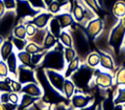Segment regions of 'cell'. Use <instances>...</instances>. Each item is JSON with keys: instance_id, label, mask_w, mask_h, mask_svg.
Instances as JSON below:
<instances>
[{"instance_id": "5bb4252c", "label": "cell", "mask_w": 125, "mask_h": 110, "mask_svg": "<svg viewBox=\"0 0 125 110\" xmlns=\"http://www.w3.org/2000/svg\"><path fill=\"white\" fill-rule=\"evenodd\" d=\"M20 94H26L31 96L42 98L43 96V90L38 82H29L22 85Z\"/></svg>"}, {"instance_id": "f546056e", "label": "cell", "mask_w": 125, "mask_h": 110, "mask_svg": "<svg viewBox=\"0 0 125 110\" xmlns=\"http://www.w3.org/2000/svg\"><path fill=\"white\" fill-rule=\"evenodd\" d=\"M63 8H64V7H63L62 5H61L60 3H58L57 1H55L54 0V1H52L51 4L47 7L46 10L54 16V15L59 14L60 12L63 11Z\"/></svg>"}, {"instance_id": "ffe728a7", "label": "cell", "mask_w": 125, "mask_h": 110, "mask_svg": "<svg viewBox=\"0 0 125 110\" xmlns=\"http://www.w3.org/2000/svg\"><path fill=\"white\" fill-rule=\"evenodd\" d=\"M112 99L115 106L125 105V86H117L113 92Z\"/></svg>"}, {"instance_id": "f907efd6", "label": "cell", "mask_w": 125, "mask_h": 110, "mask_svg": "<svg viewBox=\"0 0 125 110\" xmlns=\"http://www.w3.org/2000/svg\"><path fill=\"white\" fill-rule=\"evenodd\" d=\"M97 110H102L101 106H100V104H98V105H97Z\"/></svg>"}, {"instance_id": "816d5d0a", "label": "cell", "mask_w": 125, "mask_h": 110, "mask_svg": "<svg viewBox=\"0 0 125 110\" xmlns=\"http://www.w3.org/2000/svg\"><path fill=\"white\" fill-rule=\"evenodd\" d=\"M69 1L71 2V5H72V4H73V1H74V0H69Z\"/></svg>"}, {"instance_id": "7402d4cb", "label": "cell", "mask_w": 125, "mask_h": 110, "mask_svg": "<svg viewBox=\"0 0 125 110\" xmlns=\"http://www.w3.org/2000/svg\"><path fill=\"white\" fill-rule=\"evenodd\" d=\"M75 86H74V82H72V80L67 78L64 80V83H63V88H62V94L64 95V97L66 100H70L71 97L74 95V92H75Z\"/></svg>"}, {"instance_id": "30bf717a", "label": "cell", "mask_w": 125, "mask_h": 110, "mask_svg": "<svg viewBox=\"0 0 125 110\" xmlns=\"http://www.w3.org/2000/svg\"><path fill=\"white\" fill-rule=\"evenodd\" d=\"M35 69H32V68L27 67L25 65L20 64L18 67L16 79L21 84H26L29 82H37Z\"/></svg>"}, {"instance_id": "ba28073f", "label": "cell", "mask_w": 125, "mask_h": 110, "mask_svg": "<svg viewBox=\"0 0 125 110\" xmlns=\"http://www.w3.org/2000/svg\"><path fill=\"white\" fill-rule=\"evenodd\" d=\"M16 12L19 18L21 20L24 18H33L42 10L34 8L28 0H17Z\"/></svg>"}, {"instance_id": "ac0fdd59", "label": "cell", "mask_w": 125, "mask_h": 110, "mask_svg": "<svg viewBox=\"0 0 125 110\" xmlns=\"http://www.w3.org/2000/svg\"><path fill=\"white\" fill-rule=\"evenodd\" d=\"M80 64H81V60H80V58H79L78 56L74 57L72 61H70L69 63H67L66 67H65V69L63 71V76H64V78L65 79L70 78L71 75L78 69Z\"/></svg>"}, {"instance_id": "8fae6325", "label": "cell", "mask_w": 125, "mask_h": 110, "mask_svg": "<svg viewBox=\"0 0 125 110\" xmlns=\"http://www.w3.org/2000/svg\"><path fill=\"white\" fill-rule=\"evenodd\" d=\"M44 72L52 86L56 91L62 94V88H63V83L65 80L63 73L57 70H53V69H44Z\"/></svg>"}, {"instance_id": "d590c367", "label": "cell", "mask_w": 125, "mask_h": 110, "mask_svg": "<svg viewBox=\"0 0 125 110\" xmlns=\"http://www.w3.org/2000/svg\"><path fill=\"white\" fill-rule=\"evenodd\" d=\"M22 85H23V84H21V83L15 78H12L11 81H10V82H9V87H10V89H11V92L19 93V94H20V92H21Z\"/></svg>"}, {"instance_id": "83f0119b", "label": "cell", "mask_w": 125, "mask_h": 110, "mask_svg": "<svg viewBox=\"0 0 125 110\" xmlns=\"http://www.w3.org/2000/svg\"><path fill=\"white\" fill-rule=\"evenodd\" d=\"M12 36L20 39H27L25 25L23 23H19L18 25H15V27L12 30Z\"/></svg>"}, {"instance_id": "f1b7e54d", "label": "cell", "mask_w": 125, "mask_h": 110, "mask_svg": "<svg viewBox=\"0 0 125 110\" xmlns=\"http://www.w3.org/2000/svg\"><path fill=\"white\" fill-rule=\"evenodd\" d=\"M114 82L116 86H125V67L120 68L116 71Z\"/></svg>"}, {"instance_id": "9c48e42d", "label": "cell", "mask_w": 125, "mask_h": 110, "mask_svg": "<svg viewBox=\"0 0 125 110\" xmlns=\"http://www.w3.org/2000/svg\"><path fill=\"white\" fill-rule=\"evenodd\" d=\"M84 27L90 41H95V39L101 33L104 29V21L100 18L96 17L93 20L88 21Z\"/></svg>"}, {"instance_id": "4dcf8cb0", "label": "cell", "mask_w": 125, "mask_h": 110, "mask_svg": "<svg viewBox=\"0 0 125 110\" xmlns=\"http://www.w3.org/2000/svg\"><path fill=\"white\" fill-rule=\"evenodd\" d=\"M10 40H11L12 43L14 45V48L17 50V52L23 51L28 43L27 39H20V38H17L14 36H12V38Z\"/></svg>"}, {"instance_id": "484cf974", "label": "cell", "mask_w": 125, "mask_h": 110, "mask_svg": "<svg viewBox=\"0 0 125 110\" xmlns=\"http://www.w3.org/2000/svg\"><path fill=\"white\" fill-rule=\"evenodd\" d=\"M57 43H58L57 38H56L55 36L52 35L51 32L47 31L46 36H45L44 41H43V43H42V49L48 51V50H50L52 48H53V47L56 45Z\"/></svg>"}, {"instance_id": "9a60e30c", "label": "cell", "mask_w": 125, "mask_h": 110, "mask_svg": "<svg viewBox=\"0 0 125 110\" xmlns=\"http://www.w3.org/2000/svg\"><path fill=\"white\" fill-rule=\"evenodd\" d=\"M54 17L58 20L62 30L68 29L72 24H74L75 22L73 16H72V13L69 11H62L57 15H54Z\"/></svg>"}, {"instance_id": "d4e9b609", "label": "cell", "mask_w": 125, "mask_h": 110, "mask_svg": "<svg viewBox=\"0 0 125 110\" xmlns=\"http://www.w3.org/2000/svg\"><path fill=\"white\" fill-rule=\"evenodd\" d=\"M58 41L64 47H73V39L68 30H62L58 37Z\"/></svg>"}, {"instance_id": "f35d334b", "label": "cell", "mask_w": 125, "mask_h": 110, "mask_svg": "<svg viewBox=\"0 0 125 110\" xmlns=\"http://www.w3.org/2000/svg\"><path fill=\"white\" fill-rule=\"evenodd\" d=\"M28 1L36 9H39V10H45L46 9V7H45L42 0H28Z\"/></svg>"}, {"instance_id": "e0dca14e", "label": "cell", "mask_w": 125, "mask_h": 110, "mask_svg": "<svg viewBox=\"0 0 125 110\" xmlns=\"http://www.w3.org/2000/svg\"><path fill=\"white\" fill-rule=\"evenodd\" d=\"M14 52V45L12 43L11 40H5V42L0 47V57L2 60L6 61L9 55Z\"/></svg>"}, {"instance_id": "db71d44e", "label": "cell", "mask_w": 125, "mask_h": 110, "mask_svg": "<svg viewBox=\"0 0 125 110\" xmlns=\"http://www.w3.org/2000/svg\"><path fill=\"white\" fill-rule=\"evenodd\" d=\"M123 106H125V105H123Z\"/></svg>"}, {"instance_id": "d6986e66", "label": "cell", "mask_w": 125, "mask_h": 110, "mask_svg": "<svg viewBox=\"0 0 125 110\" xmlns=\"http://www.w3.org/2000/svg\"><path fill=\"white\" fill-rule=\"evenodd\" d=\"M47 30L49 32H51L53 36H55L57 39H58L59 35H60V33H61V31H62V27H61V25L59 23L58 20L55 18L54 16L52 18L50 21H49V23L47 25Z\"/></svg>"}, {"instance_id": "8d00e7d4", "label": "cell", "mask_w": 125, "mask_h": 110, "mask_svg": "<svg viewBox=\"0 0 125 110\" xmlns=\"http://www.w3.org/2000/svg\"><path fill=\"white\" fill-rule=\"evenodd\" d=\"M8 76H9V71H8L7 63L4 60L0 59V80H4Z\"/></svg>"}, {"instance_id": "44dd1931", "label": "cell", "mask_w": 125, "mask_h": 110, "mask_svg": "<svg viewBox=\"0 0 125 110\" xmlns=\"http://www.w3.org/2000/svg\"><path fill=\"white\" fill-rule=\"evenodd\" d=\"M112 16L116 19H121L125 16V0H118L111 8Z\"/></svg>"}, {"instance_id": "f6af8a7d", "label": "cell", "mask_w": 125, "mask_h": 110, "mask_svg": "<svg viewBox=\"0 0 125 110\" xmlns=\"http://www.w3.org/2000/svg\"><path fill=\"white\" fill-rule=\"evenodd\" d=\"M6 8H5V5L3 3V0H0V18L5 14L6 12Z\"/></svg>"}, {"instance_id": "8992f818", "label": "cell", "mask_w": 125, "mask_h": 110, "mask_svg": "<svg viewBox=\"0 0 125 110\" xmlns=\"http://www.w3.org/2000/svg\"><path fill=\"white\" fill-rule=\"evenodd\" d=\"M16 10H7L5 14L0 18V34L6 37L12 31L17 21Z\"/></svg>"}, {"instance_id": "4fadbf2b", "label": "cell", "mask_w": 125, "mask_h": 110, "mask_svg": "<svg viewBox=\"0 0 125 110\" xmlns=\"http://www.w3.org/2000/svg\"><path fill=\"white\" fill-rule=\"evenodd\" d=\"M98 53L99 55V58H100V62H99L100 68L104 70L113 72L116 69V64H115V60H114L113 56H111L108 53L102 51H98Z\"/></svg>"}, {"instance_id": "52a82bcc", "label": "cell", "mask_w": 125, "mask_h": 110, "mask_svg": "<svg viewBox=\"0 0 125 110\" xmlns=\"http://www.w3.org/2000/svg\"><path fill=\"white\" fill-rule=\"evenodd\" d=\"M69 101H70V106L74 109L78 110L94 102V97L89 94H85V93L75 89L74 95L71 97Z\"/></svg>"}, {"instance_id": "7bdbcfd3", "label": "cell", "mask_w": 125, "mask_h": 110, "mask_svg": "<svg viewBox=\"0 0 125 110\" xmlns=\"http://www.w3.org/2000/svg\"><path fill=\"white\" fill-rule=\"evenodd\" d=\"M0 101L2 104L9 102V93L8 92H0Z\"/></svg>"}, {"instance_id": "7a4b0ae2", "label": "cell", "mask_w": 125, "mask_h": 110, "mask_svg": "<svg viewBox=\"0 0 125 110\" xmlns=\"http://www.w3.org/2000/svg\"><path fill=\"white\" fill-rule=\"evenodd\" d=\"M63 47L64 46L62 43L58 42L53 48L46 51L39 67L42 69H53L63 73L66 67V62L63 57Z\"/></svg>"}, {"instance_id": "5b68a950", "label": "cell", "mask_w": 125, "mask_h": 110, "mask_svg": "<svg viewBox=\"0 0 125 110\" xmlns=\"http://www.w3.org/2000/svg\"><path fill=\"white\" fill-rule=\"evenodd\" d=\"M114 77L111 72L102 69L101 68H96L94 69L92 82L90 85H96L101 89H109L113 86Z\"/></svg>"}, {"instance_id": "cb8c5ba5", "label": "cell", "mask_w": 125, "mask_h": 110, "mask_svg": "<svg viewBox=\"0 0 125 110\" xmlns=\"http://www.w3.org/2000/svg\"><path fill=\"white\" fill-rule=\"evenodd\" d=\"M84 62L86 63L87 66L93 68V69L98 68V66H99V62H100L98 53V52H90L89 54L86 55Z\"/></svg>"}, {"instance_id": "1f68e13d", "label": "cell", "mask_w": 125, "mask_h": 110, "mask_svg": "<svg viewBox=\"0 0 125 110\" xmlns=\"http://www.w3.org/2000/svg\"><path fill=\"white\" fill-rule=\"evenodd\" d=\"M76 56H77V54L74 49V47H63V57L66 64L72 61Z\"/></svg>"}, {"instance_id": "bcb514c9", "label": "cell", "mask_w": 125, "mask_h": 110, "mask_svg": "<svg viewBox=\"0 0 125 110\" xmlns=\"http://www.w3.org/2000/svg\"><path fill=\"white\" fill-rule=\"evenodd\" d=\"M55 1H57L58 3H60L61 5H62L64 8L67 7V6H72L69 0H55Z\"/></svg>"}, {"instance_id": "b9f144b4", "label": "cell", "mask_w": 125, "mask_h": 110, "mask_svg": "<svg viewBox=\"0 0 125 110\" xmlns=\"http://www.w3.org/2000/svg\"><path fill=\"white\" fill-rule=\"evenodd\" d=\"M5 8L7 10H15L17 6V0H3Z\"/></svg>"}, {"instance_id": "277c9868", "label": "cell", "mask_w": 125, "mask_h": 110, "mask_svg": "<svg viewBox=\"0 0 125 110\" xmlns=\"http://www.w3.org/2000/svg\"><path fill=\"white\" fill-rule=\"evenodd\" d=\"M94 69H95L87 66L85 62H82L77 70L71 75L69 79L72 80L77 90H80V92L84 93V90L89 89L90 83L93 79Z\"/></svg>"}, {"instance_id": "60d3db41", "label": "cell", "mask_w": 125, "mask_h": 110, "mask_svg": "<svg viewBox=\"0 0 125 110\" xmlns=\"http://www.w3.org/2000/svg\"><path fill=\"white\" fill-rule=\"evenodd\" d=\"M20 101V94H19V93H14V92L9 93V102L19 106Z\"/></svg>"}, {"instance_id": "4316f807", "label": "cell", "mask_w": 125, "mask_h": 110, "mask_svg": "<svg viewBox=\"0 0 125 110\" xmlns=\"http://www.w3.org/2000/svg\"><path fill=\"white\" fill-rule=\"evenodd\" d=\"M16 54H17V57H18V60H19V62L20 64H22V65H25V66H27V67H30V68H32V69H36L33 65H32V63H31V55L27 53L26 51H19V52H16Z\"/></svg>"}, {"instance_id": "836d02e7", "label": "cell", "mask_w": 125, "mask_h": 110, "mask_svg": "<svg viewBox=\"0 0 125 110\" xmlns=\"http://www.w3.org/2000/svg\"><path fill=\"white\" fill-rule=\"evenodd\" d=\"M46 53V50H43V51L38 52L36 54H33V55H31V60L32 65L35 68H37V66H39L40 64L42 63L43 59V56Z\"/></svg>"}, {"instance_id": "681fc988", "label": "cell", "mask_w": 125, "mask_h": 110, "mask_svg": "<svg viewBox=\"0 0 125 110\" xmlns=\"http://www.w3.org/2000/svg\"><path fill=\"white\" fill-rule=\"evenodd\" d=\"M120 21H121V24H122V25L125 27V16H124V17H122L121 19H120Z\"/></svg>"}, {"instance_id": "ee69618b", "label": "cell", "mask_w": 125, "mask_h": 110, "mask_svg": "<svg viewBox=\"0 0 125 110\" xmlns=\"http://www.w3.org/2000/svg\"><path fill=\"white\" fill-rule=\"evenodd\" d=\"M78 110H97V104H95L94 102H92L91 104H89L88 106H85L83 107L81 109H78Z\"/></svg>"}, {"instance_id": "e575fe53", "label": "cell", "mask_w": 125, "mask_h": 110, "mask_svg": "<svg viewBox=\"0 0 125 110\" xmlns=\"http://www.w3.org/2000/svg\"><path fill=\"white\" fill-rule=\"evenodd\" d=\"M82 1L87 8L92 9L95 13H98L101 10V8H100V6L98 4V0H82Z\"/></svg>"}, {"instance_id": "f5cc1de1", "label": "cell", "mask_w": 125, "mask_h": 110, "mask_svg": "<svg viewBox=\"0 0 125 110\" xmlns=\"http://www.w3.org/2000/svg\"><path fill=\"white\" fill-rule=\"evenodd\" d=\"M122 106H123V105H122ZM123 109L125 110V106H123Z\"/></svg>"}, {"instance_id": "74e56055", "label": "cell", "mask_w": 125, "mask_h": 110, "mask_svg": "<svg viewBox=\"0 0 125 110\" xmlns=\"http://www.w3.org/2000/svg\"><path fill=\"white\" fill-rule=\"evenodd\" d=\"M52 110H75L70 106V104L67 105L66 102L53 104V105H52Z\"/></svg>"}, {"instance_id": "d6a6232c", "label": "cell", "mask_w": 125, "mask_h": 110, "mask_svg": "<svg viewBox=\"0 0 125 110\" xmlns=\"http://www.w3.org/2000/svg\"><path fill=\"white\" fill-rule=\"evenodd\" d=\"M24 51L29 53L30 55H33V54H36L38 52L43 51V49H42V46H40V45L36 44L33 42H29L28 41V43L27 45H26V47H25V49H24Z\"/></svg>"}, {"instance_id": "7c38bea8", "label": "cell", "mask_w": 125, "mask_h": 110, "mask_svg": "<svg viewBox=\"0 0 125 110\" xmlns=\"http://www.w3.org/2000/svg\"><path fill=\"white\" fill-rule=\"evenodd\" d=\"M52 17H53V15L51 14L50 12L47 11L46 9L42 10L35 17L31 19L30 23H32L33 25H35L37 29H44V28H47V25H48L49 21H50V20Z\"/></svg>"}, {"instance_id": "603a6c76", "label": "cell", "mask_w": 125, "mask_h": 110, "mask_svg": "<svg viewBox=\"0 0 125 110\" xmlns=\"http://www.w3.org/2000/svg\"><path fill=\"white\" fill-rule=\"evenodd\" d=\"M47 31H48L47 28H44V29H37L35 34L33 36H31V37H30V38H27V40L29 42L35 43L36 44H38L40 46H42L43 41H44V38L46 36Z\"/></svg>"}, {"instance_id": "6da1fadb", "label": "cell", "mask_w": 125, "mask_h": 110, "mask_svg": "<svg viewBox=\"0 0 125 110\" xmlns=\"http://www.w3.org/2000/svg\"><path fill=\"white\" fill-rule=\"evenodd\" d=\"M68 29L73 39V47L76 52L77 56L80 60L85 61L86 55L90 53V40L85 31V27H83L81 24L74 22Z\"/></svg>"}, {"instance_id": "ab89813d", "label": "cell", "mask_w": 125, "mask_h": 110, "mask_svg": "<svg viewBox=\"0 0 125 110\" xmlns=\"http://www.w3.org/2000/svg\"><path fill=\"white\" fill-rule=\"evenodd\" d=\"M26 27V33H27V38H30L31 36H33L35 34L37 28L35 25H33L32 23H28L25 25Z\"/></svg>"}, {"instance_id": "2e32d148", "label": "cell", "mask_w": 125, "mask_h": 110, "mask_svg": "<svg viewBox=\"0 0 125 110\" xmlns=\"http://www.w3.org/2000/svg\"><path fill=\"white\" fill-rule=\"evenodd\" d=\"M18 61L19 60H18V57H17L16 52H13L6 60L8 71H9V75H11L12 78L15 79L17 78V71H18V67H19Z\"/></svg>"}, {"instance_id": "3957f363", "label": "cell", "mask_w": 125, "mask_h": 110, "mask_svg": "<svg viewBox=\"0 0 125 110\" xmlns=\"http://www.w3.org/2000/svg\"><path fill=\"white\" fill-rule=\"evenodd\" d=\"M125 27L120 20L109 30L108 36V44L110 49V55H118L120 52L125 51Z\"/></svg>"}, {"instance_id": "7dc6e473", "label": "cell", "mask_w": 125, "mask_h": 110, "mask_svg": "<svg viewBox=\"0 0 125 110\" xmlns=\"http://www.w3.org/2000/svg\"><path fill=\"white\" fill-rule=\"evenodd\" d=\"M42 1H43V3H44V5H45V7L47 8V7L51 4L52 1H54V0H42Z\"/></svg>"}, {"instance_id": "c3c4849f", "label": "cell", "mask_w": 125, "mask_h": 110, "mask_svg": "<svg viewBox=\"0 0 125 110\" xmlns=\"http://www.w3.org/2000/svg\"><path fill=\"white\" fill-rule=\"evenodd\" d=\"M4 42H5V37L2 34H0V47H1V45L3 44Z\"/></svg>"}]
</instances>
